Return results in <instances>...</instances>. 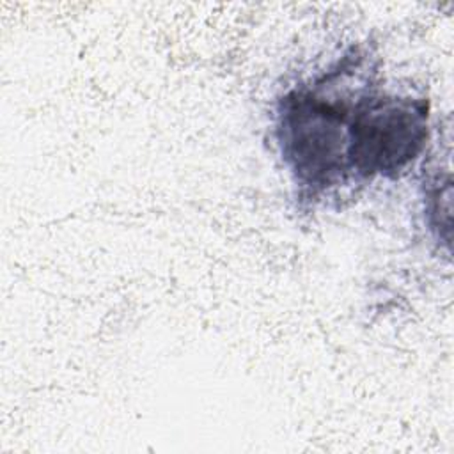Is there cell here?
<instances>
[{
  "instance_id": "obj_3",
  "label": "cell",
  "mask_w": 454,
  "mask_h": 454,
  "mask_svg": "<svg viewBox=\"0 0 454 454\" xmlns=\"http://www.w3.org/2000/svg\"><path fill=\"white\" fill-rule=\"evenodd\" d=\"M427 216L429 222L433 223V229L438 231L445 229V232H450V179L447 177V181L443 184H440V181L436 183V186L429 188L427 192Z\"/></svg>"
},
{
  "instance_id": "obj_1",
  "label": "cell",
  "mask_w": 454,
  "mask_h": 454,
  "mask_svg": "<svg viewBox=\"0 0 454 454\" xmlns=\"http://www.w3.org/2000/svg\"><path fill=\"white\" fill-rule=\"evenodd\" d=\"M356 101L349 105L346 94L332 90L326 76L280 99L277 138L301 195L317 199L349 177L348 131Z\"/></svg>"
},
{
  "instance_id": "obj_2",
  "label": "cell",
  "mask_w": 454,
  "mask_h": 454,
  "mask_svg": "<svg viewBox=\"0 0 454 454\" xmlns=\"http://www.w3.org/2000/svg\"><path fill=\"white\" fill-rule=\"evenodd\" d=\"M427 140V103L411 96L365 92L348 131V172L360 179L395 177L422 153Z\"/></svg>"
}]
</instances>
